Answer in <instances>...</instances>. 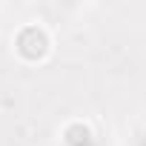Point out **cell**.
<instances>
[{
    "instance_id": "1",
    "label": "cell",
    "mask_w": 146,
    "mask_h": 146,
    "mask_svg": "<svg viewBox=\"0 0 146 146\" xmlns=\"http://www.w3.org/2000/svg\"><path fill=\"white\" fill-rule=\"evenodd\" d=\"M54 52V35L43 20L20 23L12 35V54L20 66H43Z\"/></svg>"
},
{
    "instance_id": "3",
    "label": "cell",
    "mask_w": 146,
    "mask_h": 146,
    "mask_svg": "<svg viewBox=\"0 0 146 146\" xmlns=\"http://www.w3.org/2000/svg\"><path fill=\"white\" fill-rule=\"evenodd\" d=\"M132 146H146V126L135 135V143H132Z\"/></svg>"
},
{
    "instance_id": "2",
    "label": "cell",
    "mask_w": 146,
    "mask_h": 146,
    "mask_svg": "<svg viewBox=\"0 0 146 146\" xmlns=\"http://www.w3.org/2000/svg\"><path fill=\"white\" fill-rule=\"evenodd\" d=\"M60 137H63V146H98L95 132L86 120H69L60 129Z\"/></svg>"
}]
</instances>
